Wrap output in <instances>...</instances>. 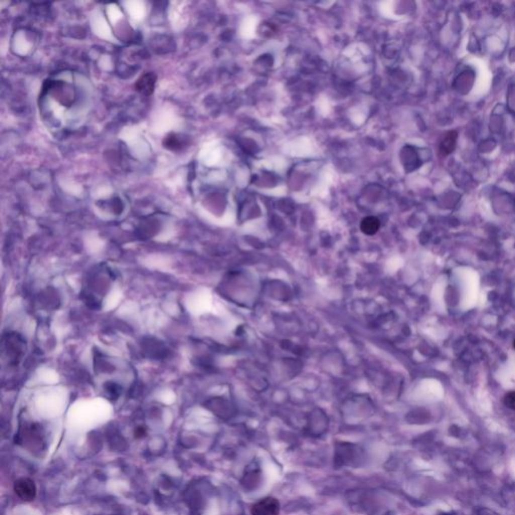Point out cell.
I'll return each instance as SVG.
<instances>
[{
  "label": "cell",
  "instance_id": "obj_1",
  "mask_svg": "<svg viewBox=\"0 0 515 515\" xmlns=\"http://www.w3.org/2000/svg\"><path fill=\"white\" fill-rule=\"evenodd\" d=\"M280 503L277 499L272 497L264 498L255 502L251 508V515H279Z\"/></svg>",
  "mask_w": 515,
  "mask_h": 515
},
{
  "label": "cell",
  "instance_id": "obj_2",
  "mask_svg": "<svg viewBox=\"0 0 515 515\" xmlns=\"http://www.w3.org/2000/svg\"><path fill=\"white\" fill-rule=\"evenodd\" d=\"M14 491L16 495L24 501H31L34 499L36 494V488L32 480L27 478H21L14 483Z\"/></svg>",
  "mask_w": 515,
  "mask_h": 515
},
{
  "label": "cell",
  "instance_id": "obj_3",
  "mask_svg": "<svg viewBox=\"0 0 515 515\" xmlns=\"http://www.w3.org/2000/svg\"><path fill=\"white\" fill-rule=\"evenodd\" d=\"M155 82H156V75L152 72H147V73L143 74L136 81L135 88L139 93L148 96L153 93Z\"/></svg>",
  "mask_w": 515,
  "mask_h": 515
},
{
  "label": "cell",
  "instance_id": "obj_4",
  "mask_svg": "<svg viewBox=\"0 0 515 515\" xmlns=\"http://www.w3.org/2000/svg\"><path fill=\"white\" fill-rule=\"evenodd\" d=\"M380 222L379 220L374 216H367L364 217L360 223V229L364 234L367 235H373L377 232L379 229Z\"/></svg>",
  "mask_w": 515,
  "mask_h": 515
},
{
  "label": "cell",
  "instance_id": "obj_5",
  "mask_svg": "<svg viewBox=\"0 0 515 515\" xmlns=\"http://www.w3.org/2000/svg\"><path fill=\"white\" fill-rule=\"evenodd\" d=\"M163 144L167 149L174 151L181 149L185 145L183 139L177 134H169L167 137H165Z\"/></svg>",
  "mask_w": 515,
  "mask_h": 515
},
{
  "label": "cell",
  "instance_id": "obj_6",
  "mask_svg": "<svg viewBox=\"0 0 515 515\" xmlns=\"http://www.w3.org/2000/svg\"><path fill=\"white\" fill-rule=\"evenodd\" d=\"M504 404L507 407L515 410V390L514 391H510V392H508L505 395V397H504Z\"/></svg>",
  "mask_w": 515,
  "mask_h": 515
},
{
  "label": "cell",
  "instance_id": "obj_7",
  "mask_svg": "<svg viewBox=\"0 0 515 515\" xmlns=\"http://www.w3.org/2000/svg\"><path fill=\"white\" fill-rule=\"evenodd\" d=\"M514 347H515V340H514Z\"/></svg>",
  "mask_w": 515,
  "mask_h": 515
},
{
  "label": "cell",
  "instance_id": "obj_8",
  "mask_svg": "<svg viewBox=\"0 0 515 515\" xmlns=\"http://www.w3.org/2000/svg\"><path fill=\"white\" fill-rule=\"evenodd\" d=\"M442 515H446V514H442Z\"/></svg>",
  "mask_w": 515,
  "mask_h": 515
}]
</instances>
